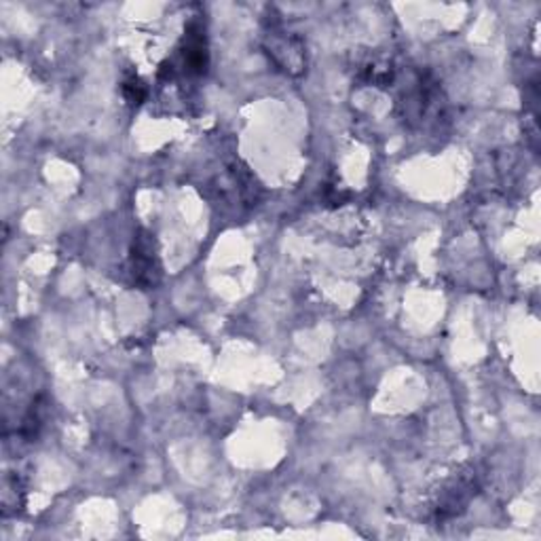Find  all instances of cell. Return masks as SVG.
<instances>
[{
  "instance_id": "obj_3",
  "label": "cell",
  "mask_w": 541,
  "mask_h": 541,
  "mask_svg": "<svg viewBox=\"0 0 541 541\" xmlns=\"http://www.w3.org/2000/svg\"><path fill=\"white\" fill-rule=\"evenodd\" d=\"M473 489L476 487H473L472 481H467V478H459V481L454 482L451 489H446V493L442 495L438 508H436V516H438L440 520H446V518H453V516L463 512L465 506L472 500V495L476 493Z\"/></svg>"
},
{
  "instance_id": "obj_2",
  "label": "cell",
  "mask_w": 541,
  "mask_h": 541,
  "mask_svg": "<svg viewBox=\"0 0 541 541\" xmlns=\"http://www.w3.org/2000/svg\"><path fill=\"white\" fill-rule=\"evenodd\" d=\"M303 45L294 36H273L269 42V55L275 60V64L281 66V70L298 75L305 66Z\"/></svg>"
},
{
  "instance_id": "obj_4",
  "label": "cell",
  "mask_w": 541,
  "mask_h": 541,
  "mask_svg": "<svg viewBox=\"0 0 541 541\" xmlns=\"http://www.w3.org/2000/svg\"><path fill=\"white\" fill-rule=\"evenodd\" d=\"M123 94H125V97L132 104H140L146 97V87L138 77H129L127 81L123 83Z\"/></svg>"
},
{
  "instance_id": "obj_1",
  "label": "cell",
  "mask_w": 541,
  "mask_h": 541,
  "mask_svg": "<svg viewBox=\"0 0 541 541\" xmlns=\"http://www.w3.org/2000/svg\"><path fill=\"white\" fill-rule=\"evenodd\" d=\"M132 275L133 284L142 290L155 288L161 281V258L157 242L149 231H138L132 243Z\"/></svg>"
}]
</instances>
